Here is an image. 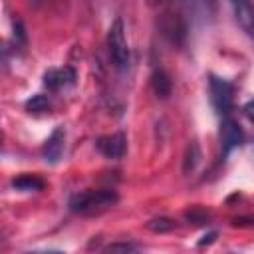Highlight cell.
<instances>
[{"mask_svg": "<svg viewBox=\"0 0 254 254\" xmlns=\"http://www.w3.org/2000/svg\"><path fill=\"white\" fill-rule=\"evenodd\" d=\"M117 200H119L117 192L109 190V189L85 190V192H79V194L71 196L69 208L77 214H97V212H103V210L111 208Z\"/></svg>", "mask_w": 254, "mask_h": 254, "instance_id": "obj_1", "label": "cell"}, {"mask_svg": "<svg viewBox=\"0 0 254 254\" xmlns=\"http://www.w3.org/2000/svg\"><path fill=\"white\" fill-rule=\"evenodd\" d=\"M107 46H109V54H111L115 65L119 69H127L131 64V50H129V44L125 38L123 22L119 18L111 24V28L107 32Z\"/></svg>", "mask_w": 254, "mask_h": 254, "instance_id": "obj_2", "label": "cell"}, {"mask_svg": "<svg viewBox=\"0 0 254 254\" xmlns=\"http://www.w3.org/2000/svg\"><path fill=\"white\" fill-rule=\"evenodd\" d=\"M210 93H212V103L216 111L222 115H228L232 109V85L226 79L210 75Z\"/></svg>", "mask_w": 254, "mask_h": 254, "instance_id": "obj_3", "label": "cell"}, {"mask_svg": "<svg viewBox=\"0 0 254 254\" xmlns=\"http://www.w3.org/2000/svg\"><path fill=\"white\" fill-rule=\"evenodd\" d=\"M244 139V133L240 129V125L232 119V117H224L220 123V145H222V155L226 157L232 149L240 147Z\"/></svg>", "mask_w": 254, "mask_h": 254, "instance_id": "obj_4", "label": "cell"}, {"mask_svg": "<svg viewBox=\"0 0 254 254\" xmlns=\"http://www.w3.org/2000/svg\"><path fill=\"white\" fill-rule=\"evenodd\" d=\"M161 30L163 34L177 46H183L185 38H187V26L183 22V18L179 14H173V12H167L163 14L161 18Z\"/></svg>", "mask_w": 254, "mask_h": 254, "instance_id": "obj_5", "label": "cell"}, {"mask_svg": "<svg viewBox=\"0 0 254 254\" xmlns=\"http://www.w3.org/2000/svg\"><path fill=\"white\" fill-rule=\"evenodd\" d=\"M97 149L109 157V159H121L127 151V139L123 133H113V135H105L97 139Z\"/></svg>", "mask_w": 254, "mask_h": 254, "instance_id": "obj_6", "label": "cell"}, {"mask_svg": "<svg viewBox=\"0 0 254 254\" xmlns=\"http://www.w3.org/2000/svg\"><path fill=\"white\" fill-rule=\"evenodd\" d=\"M44 83H46L48 89H62V87L73 85L75 83V69L69 67V65L50 69L44 75Z\"/></svg>", "mask_w": 254, "mask_h": 254, "instance_id": "obj_7", "label": "cell"}, {"mask_svg": "<svg viewBox=\"0 0 254 254\" xmlns=\"http://www.w3.org/2000/svg\"><path fill=\"white\" fill-rule=\"evenodd\" d=\"M228 2L234 10V16H236L238 24L248 34H254V6L250 4V0H228Z\"/></svg>", "mask_w": 254, "mask_h": 254, "instance_id": "obj_8", "label": "cell"}, {"mask_svg": "<svg viewBox=\"0 0 254 254\" xmlns=\"http://www.w3.org/2000/svg\"><path fill=\"white\" fill-rule=\"evenodd\" d=\"M64 139H65L64 127H58V129L50 135V139L46 141V147H44V157H46V161H50V163L60 161V157H62V153H64Z\"/></svg>", "mask_w": 254, "mask_h": 254, "instance_id": "obj_9", "label": "cell"}, {"mask_svg": "<svg viewBox=\"0 0 254 254\" xmlns=\"http://www.w3.org/2000/svg\"><path fill=\"white\" fill-rule=\"evenodd\" d=\"M12 187L18 189V190H42L44 181L36 175H20L12 181Z\"/></svg>", "mask_w": 254, "mask_h": 254, "instance_id": "obj_10", "label": "cell"}, {"mask_svg": "<svg viewBox=\"0 0 254 254\" xmlns=\"http://www.w3.org/2000/svg\"><path fill=\"white\" fill-rule=\"evenodd\" d=\"M151 83H153V89H155V93H157L159 97H167V95L171 93V79H169V75H167L163 69H157V71L153 73Z\"/></svg>", "mask_w": 254, "mask_h": 254, "instance_id": "obj_11", "label": "cell"}, {"mask_svg": "<svg viewBox=\"0 0 254 254\" xmlns=\"http://www.w3.org/2000/svg\"><path fill=\"white\" fill-rule=\"evenodd\" d=\"M147 228L151 232H157V234H163V232H171L173 228H177V222L171 220V218H165V216H159V218H153L147 222Z\"/></svg>", "mask_w": 254, "mask_h": 254, "instance_id": "obj_12", "label": "cell"}, {"mask_svg": "<svg viewBox=\"0 0 254 254\" xmlns=\"http://www.w3.org/2000/svg\"><path fill=\"white\" fill-rule=\"evenodd\" d=\"M198 159H200V151H198V145H196V143H190V145L187 147V155H185V173L192 171V169L196 167Z\"/></svg>", "mask_w": 254, "mask_h": 254, "instance_id": "obj_13", "label": "cell"}, {"mask_svg": "<svg viewBox=\"0 0 254 254\" xmlns=\"http://www.w3.org/2000/svg\"><path fill=\"white\" fill-rule=\"evenodd\" d=\"M48 107H50L48 97H46V95H40V93L26 101V109L32 111V113H42V111H46Z\"/></svg>", "mask_w": 254, "mask_h": 254, "instance_id": "obj_14", "label": "cell"}, {"mask_svg": "<svg viewBox=\"0 0 254 254\" xmlns=\"http://www.w3.org/2000/svg\"><path fill=\"white\" fill-rule=\"evenodd\" d=\"M117 250H121V252H135L137 246L127 244V242H121V244H109V246H107V252H117Z\"/></svg>", "mask_w": 254, "mask_h": 254, "instance_id": "obj_15", "label": "cell"}, {"mask_svg": "<svg viewBox=\"0 0 254 254\" xmlns=\"http://www.w3.org/2000/svg\"><path fill=\"white\" fill-rule=\"evenodd\" d=\"M187 218H189V220H192V224H204V222L208 220V216H206V214H198V212H189V214H187Z\"/></svg>", "mask_w": 254, "mask_h": 254, "instance_id": "obj_16", "label": "cell"}, {"mask_svg": "<svg viewBox=\"0 0 254 254\" xmlns=\"http://www.w3.org/2000/svg\"><path fill=\"white\" fill-rule=\"evenodd\" d=\"M244 113H246V117L254 123V99H252V101H248V103L244 105Z\"/></svg>", "mask_w": 254, "mask_h": 254, "instance_id": "obj_17", "label": "cell"}, {"mask_svg": "<svg viewBox=\"0 0 254 254\" xmlns=\"http://www.w3.org/2000/svg\"><path fill=\"white\" fill-rule=\"evenodd\" d=\"M216 238V232H210V234H206V236H202V240L198 242V246H204V244H210L212 240Z\"/></svg>", "mask_w": 254, "mask_h": 254, "instance_id": "obj_18", "label": "cell"}, {"mask_svg": "<svg viewBox=\"0 0 254 254\" xmlns=\"http://www.w3.org/2000/svg\"><path fill=\"white\" fill-rule=\"evenodd\" d=\"M163 0H147V6H157V4H161Z\"/></svg>", "mask_w": 254, "mask_h": 254, "instance_id": "obj_19", "label": "cell"}]
</instances>
